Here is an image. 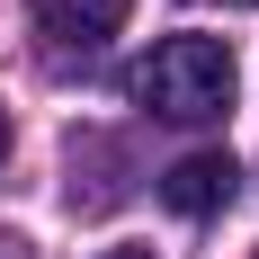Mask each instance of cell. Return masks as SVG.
<instances>
[{
  "mask_svg": "<svg viewBox=\"0 0 259 259\" xmlns=\"http://www.w3.org/2000/svg\"><path fill=\"white\" fill-rule=\"evenodd\" d=\"M233 90H241V72H233V45L224 36H161L125 72V99L170 116V125H214L233 107Z\"/></svg>",
  "mask_w": 259,
  "mask_h": 259,
  "instance_id": "1",
  "label": "cell"
},
{
  "mask_svg": "<svg viewBox=\"0 0 259 259\" xmlns=\"http://www.w3.org/2000/svg\"><path fill=\"white\" fill-rule=\"evenodd\" d=\"M233 188H241V161L233 152H188V161L161 170V206L170 214H224Z\"/></svg>",
  "mask_w": 259,
  "mask_h": 259,
  "instance_id": "2",
  "label": "cell"
},
{
  "mask_svg": "<svg viewBox=\"0 0 259 259\" xmlns=\"http://www.w3.org/2000/svg\"><path fill=\"white\" fill-rule=\"evenodd\" d=\"M125 18H134V0H36V27L63 45H107Z\"/></svg>",
  "mask_w": 259,
  "mask_h": 259,
  "instance_id": "3",
  "label": "cell"
},
{
  "mask_svg": "<svg viewBox=\"0 0 259 259\" xmlns=\"http://www.w3.org/2000/svg\"><path fill=\"white\" fill-rule=\"evenodd\" d=\"M0 161H9V107H0Z\"/></svg>",
  "mask_w": 259,
  "mask_h": 259,
  "instance_id": "4",
  "label": "cell"
},
{
  "mask_svg": "<svg viewBox=\"0 0 259 259\" xmlns=\"http://www.w3.org/2000/svg\"><path fill=\"white\" fill-rule=\"evenodd\" d=\"M107 259H152V250H107Z\"/></svg>",
  "mask_w": 259,
  "mask_h": 259,
  "instance_id": "5",
  "label": "cell"
},
{
  "mask_svg": "<svg viewBox=\"0 0 259 259\" xmlns=\"http://www.w3.org/2000/svg\"><path fill=\"white\" fill-rule=\"evenodd\" d=\"M224 9H259V0H224Z\"/></svg>",
  "mask_w": 259,
  "mask_h": 259,
  "instance_id": "6",
  "label": "cell"
},
{
  "mask_svg": "<svg viewBox=\"0 0 259 259\" xmlns=\"http://www.w3.org/2000/svg\"><path fill=\"white\" fill-rule=\"evenodd\" d=\"M250 259H259V250H250Z\"/></svg>",
  "mask_w": 259,
  "mask_h": 259,
  "instance_id": "7",
  "label": "cell"
}]
</instances>
